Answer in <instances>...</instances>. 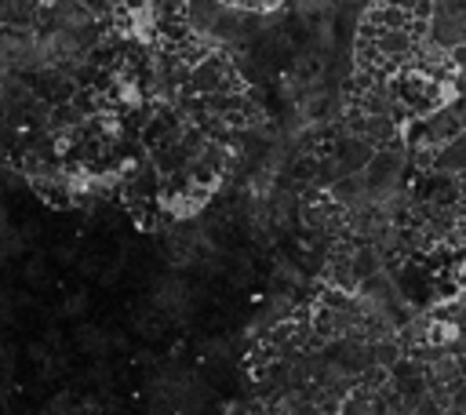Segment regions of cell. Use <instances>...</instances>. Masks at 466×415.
Listing matches in <instances>:
<instances>
[]
</instances>
